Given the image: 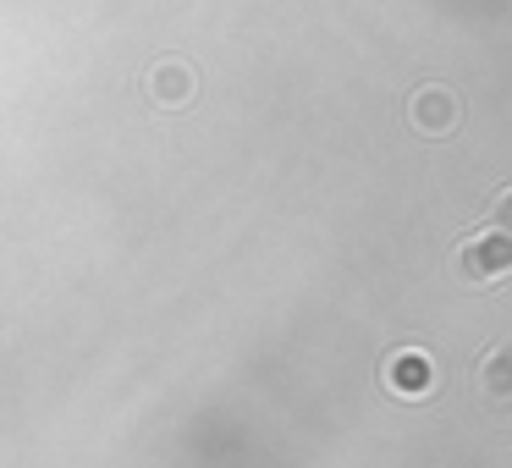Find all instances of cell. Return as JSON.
<instances>
[{"instance_id":"obj_1","label":"cell","mask_w":512,"mask_h":468,"mask_svg":"<svg viewBox=\"0 0 512 468\" xmlns=\"http://www.w3.org/2000/svg\"><path fill=\"white\" fill-rule=\"evenodd\" d=\"M452 265H457V276H463V281H501V276H512V237L496 232V226H485V232H474V237L457 243Z\"/></svg>"},{"instance_id":"obj_4","label":"cell","mask_w":512,"mask_h":468,"mask_svg":"<svg viewBox=\"0 0 512 468\" xmlns=\"http://www.w3.org/2000/svg\"><path fill=\"white\" fill-rule=\"evenodd\" d=\"M479 391H485L490 402L512 397V347H490V353L479 358Z\"/></svg>"},{"instance_id":"obj_5","label":"cell","mask_w":512,"mask_h":468,"mask_svg":"<svg viewBox=\"0 0 512 468\" xmlns=\"http://www.w3.org/2000/svg\"><path fill=\"white\" fill-rule=\"evenodd\" d=\"M193 94V78H182L177 67H160L155 72V100H166V105H182Z\"/></svg>"},{"instance_id":"obj_3","label":"cell","mask_w":512,"mask_h":468,"mask_svg":"<svg viewBox=\"0 0 512 468\" xmlns=\"http://www.w3.org/2000/svg\"><path fill=\"white\" fill-rule=\"evenodd\" d=\"M408 116H413V127H419V133H430V138H441V133H452L457 127V100L446 89H419L408 100Z\"/></svg>"},{"instance_id":"obj_2","label":"cell","mask_w":512,"mask_h":468,"mask_svg":"<svg viewBox=\"0 0 512 468\" xmlns=\"http://www.w3.org/2000/svg\"><path fill=\"white\" fill-rule=\"evenodd\" d=\"M386 386H391V397L419 402V397H430V386H435V364L419 347H397V353L386 358Z\"/></svg>"},{"instance_id":"obj_6","label":"cell","mask_w":512,"mask_h":468,"mask_svg":"<svg viewBox=\"0 0 512 468\" xmlns=\"http://www.w3.org/2000/svg\"><path fill=\"white\" fill-rule=\"evenodd\" d=\"M490 226L512 237V188H501V193H496V204H490Z\"/></svg>"}]
</instances>
